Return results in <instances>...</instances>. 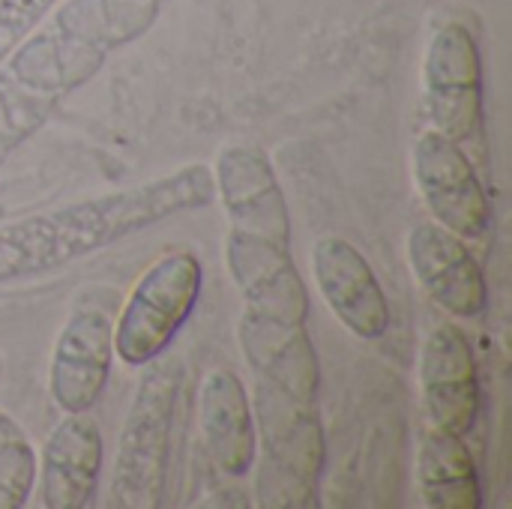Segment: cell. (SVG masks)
Here are the masks:
<instances>
[{"instance_id": "cell-1", "label": "cell", "mask_w": 512, "mask_h": 509, "mask_svg": "<svg viewBox=\"0 0 512 509\" xmlns=\"http://www.w3.org/2000/svg\"><path fill=\"white\" fill-rule=\"evenodd\" d=\"M213 198V171L207 165H183L147 183L3 222L0 282L51 273L165 219L210 207Z\"/></svg>"}, {"instance_id": "cell-2", "label": "cell", "mask_w": 512, "mask_h": 509, "mask_svg": "<svg viewBox=\"0 0 512 509\" xmlns=\"http://www.w3.org/2000/svg\"><path fill=\"white\" fill-rule=\"evenodd\" d=\"M258 432L255 495L258 507L294 509L318 501L324 471V426L318 399L252 381Z\"/></svg>"}, {"instance_id": "cell-3", "label": "cell", "mask_w": 512, "mask_h": 509, "mask_svg": "<svg viewBox=\"0 0 512 509\" xmlns=\"http://www.w3.org/2000/svg\"><path fill=\"white\" fill-rule=\"evenodd\" d=\"M141 369L108 480V507L114 509H156L165 495L183 363L156 357Z\"/></svg>"}, {"instance_id": "cell-4", "label": "cell", "mask_w": 512, "mask_h": 509, "mask_svg": "<svg viewBox=\"0 0 512 509\" xmlns=\"http://www.w3.org/2000/svg\"><path fill=\"white\" fill-rule=\"evenodd\" d=\"M201 288L204 267L195 252L174 249L156 258L114 318V357L132 369L162 357L192 318Z\"/></svg>"}, {"instance_id": "cell-5", "label": "cell", "mask_w": 512, "mask_h": 509, "mask_svg": "<svg viewBox=\"0 0 512 509\" xmlns=\"http://www.w3.org/2000/svg\"><path fill=\"white\" fill-rule=\"evenodd\" d=\"M114 294L75 297L48 363V393L63 414H87L105 393L114 360Z\"/></svg>"}, {"instance_id": "cell-6", "label": "cell", "mask_w": 512, "mask_h": 509, "mask_svg": "<svg viewBox=\"0 0 512 509\" xmlns=\"http://www.w3.org/2000/svg\"><path fill=\"white\" fill-rule=\"evenodd\" d=\"M423 105L435 132L468 150L483 135V57L474 33L450 21L423 57Z\"/></svg>"}, {"instance_id": "cell-7", "label": "cell", "mask_w": 512, "mask_h": 509, "mask_svg": "<svg viewBox=\"0 0 512 509\" xmlns=\"http://www.w3.org/2000/svg\"><path fill=\"white\" fill-rule=\"evenodd\" d=\"M213 189L228 216V234L291 246L288 198L273 162L255 144H231L216 156Z\"/></svg>"}, {"instance_id": "cell-8", "label": "cell", "mask_w": 512, "mask_h": 509, "mask_svg": "<svg viewBox=\"0 0 512 509\" xmlns=\"http://www.w3.org/2000/svg\"><path fill=\"white\" fill-rule=\"evenodd\" d=\"M414 183L438 225L480 240L492 225V201L465 147L429 129L414 144Z\"/></svg>"}, {"instance_id": "cell-9", "label": "cell", "mask_w": 512, "mask_h": 509, "mask_svg": "<svg viewBox=\"0 0 512 509\" xmlns=\"http://www.w3.org/2000/svg\"><path fill=\"white\" fill-rule=\"evenodd\" d=\"M420 396L435 429L468 435L480 417V372L474 345L456 324L435 327L420 351Z\"/></svg>"}, {"instance_id": "cell-10", "label": "cell", "mask_w": 512, "mask_h": 509, "mask_svg": "<svg viewBox=\"0 0 512 509\" xmlns=\"http://www.w3.org/2000/svg\"><path fill=\"white\" fill-rule=\"evenodd\" d=\"M408 264L417 285L453 318H477L489 306V282L462 237L438 222H420L411 228Z\"/></svg>"}, {"instance_id": "cell-11", "label": "cell", "mask_w": 512, "mask_h": 509, "mask_svg": "<svg viewBox=\"0 0 512 509\" xmlns=\"http://www.w3.org/2000/svg\"><path fill=\"white\" fill-rule=\"evenodd\" d=\"M312 276L333 318L357 339H381L390 327L387 294L366 255L342 237H321L312 249Z\"/></svg>"}, {"instance_id": "cell-12", "label": "cell", "mask_w": 512, "mask_h": 509, "mask_svg": "<svg viewBox=\"0 0 512 509\" xmlns=\"http://www.w3.org/2000/svg\"><path fill=\"white\" fill-rule=\"evenodd\" d=\"M225 267L234 288L246 300V309L288 324H306L309 291L300 279L291 246L228 234Z\"/></svg>"}, {"instance_id": "cell-13", "label": "cell", "mask_w": 512, "mask_h": 509, "mask_svg": "<svg viewBox=\"0 0 512 509\" xmlns=\"http://www.w3.org/2000/svg\"><path fill=\"white\" fill-rule=\"evenodd\" d=\"M102 432L87 414H63L36 459L39 504L45 509L87 507L102 480Z\"/></svg>"}, {"instance_id": "cell-14", "label": "cell", "mask_w": 512, "mask_h": 509, "mask_svg": "<svg viewBox=\"0 0 512 509\" xmlns=\"http://www.w3.org/2000/svg\"><path fill=\"white\" fill-rule=\"evenodd\" d=\"M237 339L252 369V381L318 399L321 360L306 333V324H288L246 309L240 318Z\"/></svg>"}, {"instance_id": "cell-15", "label": "cell", "mask_w": 512, "mask_h": 509, "mask_svg": "<svg viewBox=\"0 0 512 509\" xmlns=\"http://www.w3.org/2000/svg\"><path fill=\"white\" fill-rule=\"evenodd\" d=\"M198 426L210 462L225 477H249L258 453L252 396L240 375L213 369L198 390Z\"/></svg>"}, {"instance_id": "cell-16", "label": "cell", "mask_w": 512, "mask_h": 509, "mask_svg": "<svg viewBox=\"0 0 512 509\" xmlns=\"http://www.w3.org/2000/svg\"><path fill=\"white\" fill-rule=\"evenodd\" d=\"M417 480L423 504L432 509H480L483 483L465 435L429 429L417 456Z\"/></svg>"}, {"instance_id": "cell-17", "label": "cell", "mask_w": 512, "mask_h": 509, "mask_svg": "<svg viewBox=\"0 0 512 509\" xmlns=\"http://www.w3.org/2000/svg\"><path fill=\"white\" fill-rule=\"evenodd\" d=\"M60 99L39 93L0 66V168L48 120Z\"/></svg>"}, {"instance_id": "cell-18", "label": "cell", "mask_w": 512, "mask_h": 509, "mask_svg": "<svg viewBox=\"0 0 512 509\" xmlns=\"http://www.w3.org/2000/svg\"><path fill=\"white\" fill-rule=\"evenodd\" d=\"M36 483V453L27 438L6 441L0 447V509L27 504Z\"/></svg>"}, {"instance_id": "cell-19", "label": "cell", "mask_w": 512, "mask_h": 509, "mask_svg": "<svg viewBox=\"0 0 512 509\" xmlns=\"http://www.w3.org/2000/svg\"><path fill=\"white\" fill-rule=\"evenodd\" d=\"M57 0H0V66Z\"/></svg>"}, {"instance_id": "cell-20", "label": "cell", "mask_w": 512, "mask_h": 509, "mask_svg": "<svg viewBox=\"0 0 512 509\" xmlns=\"http://www.w3.org/2000/svg\"><path fill=\"white\" fill-rule=\"evenodd\" d=\"M15 438H24V429H21L6 411H0V447H3L6 441H15Z\"/></svg>"}]
</instances>
